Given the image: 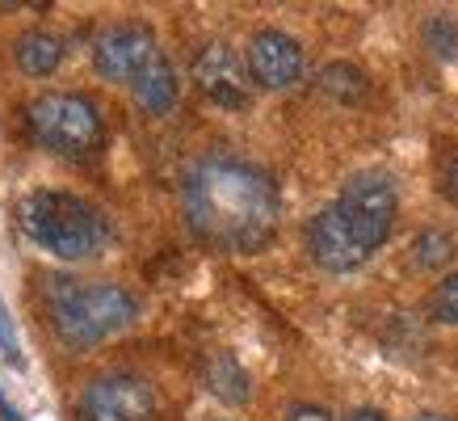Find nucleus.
Returning a JSON list of instances; mask_svg holds the SVG:
<instances>
[{
  "label": "nucleus",
  "instance_id": "22",
  "mask_svg": "<svg viewBox=\"0 0 458 421\" xmlns=\"http://www.w3.org/2000/svg\"><path fill=\"white\" fill-rule=\"evenodd\" d=\"M345 421H387V417H383L378 408H353V413H349Z\"/></svg>",
  "mask_w": 458,
  "mask_h": 421
},
{
  "label": "nucleus",
  "instance_id": "7",
  "mask_svg": "<svg viewBox=\"0 0 458 421\" xmlns=\"http://www.w3.org/2000/svg\"><path fill=\"white\" fill-rule=\"evenodd\" d=\"M194 84L219 110H244L252 101V76L227 42H207L194 56Z\"/></svg>",
  "mask_w": 458,
  "mask_h": 421
},
{
  "label": "nucleus",
  "instance_id": "1",
  "mask_svg": "<svg viewBox=\"0 0 458 421\" xmlns=\"http://www.w3.org/2000/svg\"><path fill=\"white\" fill-rule=\"evenodd\" d=\"M185 224L223 253L265 249L282 219V194L265 168L240 156H202L181 182Z\"/></svg>",
  "mask_w": 458,
  "mask_h": 421
},
{
  "label": "nucleus",
  "instance_id": "17",
  "mask_svg": "<svg viewBox=\"0 0 458 421\" xmlns=\"http://www.w3.org/2000/svg\"><path fill=\"white\" fill-rule=\"evenodd\" d=\"M429 312H433V321L458 324V270H454V274H445V279L433 287Z\"/></svg>",
  "mask_w": 458,
  "mask_h": 421
},
{
  "label": "nucleus",
  "instance_id": "3",
  "mask_svg": "<svg viewBox=\"0 0 458 421\" xmlns=\"http://www.w3.org/2000/svg\"><path fill=\"white\" fill-rule=\"evenodd\" d=\"M17 219H21V232L59 262H89L106 249V236H110L101 210L64 190H30L17 202Z\"/></svg>",
  "mask_w": 458,
  "mask_h": 421
},
{
  "label": "nucleus",
  "instance_id": "15",
  "mask_svg": "<svg viewBox=\"0 0 458 421\" xmlns=\"http://www.w3.org/2000/svg\"><path fill=\"white\" fill-rule=\"evenodd\" d=\"M450 253H454V245H450L445 232H420V236L412 240V266L437 270V266L450 262Z\"/></svg>",
  "mask_w": 458,
  "mask_h": 421
},
{
  "label": "nucleus",
  "instance_id": "21",
  "mask_svg": "<svg viewBox=\"0 0 458 421\" xmlns=\"http://www.w3.org/2000/svg\"><path fill=\"white\" fill-rule=\"evenodd\" d=\"M0 421H21V413H17V405L4 396V388H0Z\"/></svg>",
  "mask_w": 458,
  "mask_h": 421
},
{
  "label": "nucleus",
  "instance_id": "18",
  "mask_svg": "<svg viewBox=\"0 0 458 421\" xmlns=\"http://www.w3.org/2000/svg\"><path fill=\"white\" fill-rule=\"evenodd\" d=\"M0 350H9V358L21 363V346H17V333H13V324H9V316H4V308H0Z\"/></svg>",
  "mask_w": 458,
  "mask_h": 421
},
{
  "label": "nucleus",
  "instance_id": "13",
  "mask_svg": "<svg viewBox=\"0 0 458 421\" xmlns=\"http://www.w3.org/2000/svg\"><path fill=\"white\" fill-rule=\"evenodd\" d=\"M17 68L26 76H51V72L64 64V39L51 34V30H26L13 47Z\"/></svg>",
  "mask_w": 458,
  "mask_h": 421
},
{
  "label": "nucleus",
  "instance_id": "20",
  "mask_svg": "<svg viewBox=\"0 0 458 421\" xmlns=\"http://www.w3.org/2000/svg\"><path fill=\"white\" fill-rule=\"evenodd\" d=\"M286 421H333V413L324 405H294L291 413H286Z\"/></svg>",
  "mask_w": 458,
  "mask_h": 421
},
{
  "label": "nucleus",
  "instance_id": "14",
  "mask_svg": "<svg viewBox=\"0 0 458 421\" xmlns=\"http://www.w3.org/2000/svg\"><path fill=\"white\" fill-rule=\"evenodd\" d=\"M319 89L336 98L341 106H353V101L366 98V72L353 68V64H328L319 72Z\"/></svg>",
  "mask_w": 458,
  "mask_h": 421
},
{
  "label": "nucleus",
  "instance_id": "12",
  "mask_svg": "<svg viewBox=\"0 0 458 421\" xmlns=\"http://www.w3.org/2000/svg\"><path fill=\"white\" fill-rule=\"evenodd\" d=\"M202 383H207L210 396H219L223 405H244L252 396V379L249 371L236 363V354H210L207 363H202Z\"/></svg>",
  "mask_w": 458,
  "mask_h": 421
},
{
  "label": "nucleus",
  "instance_id": "4",
  "mask_svg": "<svg viewBox=\"0 0 458 421\" xmlns=\"http://www.w3.org/2000/svg\"><path fill=\"white\" fill-rule=\"evenodd\" d=\"M30 140L55 156H93L101 148V114L81 93H42L26 106Z\"/></svg>",
  "mask_w": 458,
  "mask_h": 421
},
{
  "label": "nucleus",
  "instance_id": "10",
  "mask_svg": "<svg viewBox=\"0 0 458 421\" xmlns=\"http://www.w3.org/2000/svg\"><path fill=\"white\" fill-rule=\"evenodd\" d=\"M249 76L261 89H294L303 76V47L282 30H257L249 39Z\"/></svg>",
  "mask_w": 458,
  "mask_h": 421
},
{
  "label": "nucleus",
  "instance_id": "8",
  "mask_svg": "<svg viewBox=\"0 0 458 421\" xmlns=\"http://www.w3.org/2000/svg\"><path fill=\"white\" fill-rule=\"evenodd\" d=\"M307 253H311V262H316L319 270H328V274H349V270L366 266V262L375 257V249L341 219V210H336L333 202L311 215V224H307Z\"/></svg>",
  "mask_w": 458,
  "mask_h": 421
},
{
  "label": "nucleus",
  "instance_id": "5",
  "mask_svg": "<svg viewBox=\"0 0 458 421\" xmlns=\"http://www.w3.org/2000/svg\"><path fill=\"white\" fill-rule=\"evenodd\" d=\"M333 207L341 210V219H345L353 232H358L370 249H383L395 232V215H400V194H395V182H391V173H378V168H361L353 173L345 185H341V194L333 198Z\"/></svg>",
  "mask_w": 458,
  "mask_h": 421
},
{
  "label": "nucleus",
  "instance_id": "2",
  "mask_svg": "<svg viewBox=\"0 0 458 421\" xmlns=\"http://www.w3.org/2000/svg\"><path fill=\"white\" fill-rule=\"evenodd\" d=\"M47 312L64 346L84 350L106 337L123 333L140 316V299L114 287V282H76V279H47Z\"/></svg>",
  "mask_w": 458,
  "mask_h": 421
},
{
  "label": "nucleus",
  "instance_id": "23",
  "mask_svg": "<svg viewBox=\"0 0 458 421\" xmlns=\"http://www.w3.org/2000/svg\"><path fill=\"white\" fill-rule=\"evenodd\" d=\"M412 421H445V417H442V413H417Z\"/></svg>",
  "mask_w": 458,
  "mask_h": 421
},
{
  "label": "nucleus",
  "instance_id": "16",
  "mask_svg": "<svg viewBox=\"0 0 458 421\" xmlns=\"http://www.w3.org/2000/svg\"><path fill=\"white\" fill-rule=\"evenodd\" d=\"M420 34H425V42H429V51L437 59H454L458 56V26L450 21V17H442V13L429 17Z\"/></svg>",
  "mask_w": 458,
  "mask_h": 421
},
{
  "label": "nucleus",
  "instance_id": "9",
  "mask_svg": "<svg viewBox=\"0 0 458 421\" xmlns=\"http://www.w3.org/2000/svg\"><path fill=\"white\" fill-rule=\"evenodd\" d=\"M156 56H160V51H156V34L148 26H135V21L101 30L98 39H93V68H98V76H106V81L135 84V76H140Z\"/></svg>",
  "mask_w": 458,
  "mask_h": 421
},
{
  "label": "nucleus",
  "instance_id": "11",
  "mask_svg": "<svg viewBox=\"0 0 458 421\" xmlns=\"http://www.w3.org/2000/svg\"><path fill=\"white\" fill-rule=\"evenodd\" d=\"M131 93H135V101H140V110L148 114H168L173 106H177V72H173V64H168L165 56H156L148 68L135 76V84H131Z\"/></svg>",
  "mask_w": 458,
  "mask_h": 421
},
{
  "label": "nucleus",
  "instance_id": "6",
  "mask_svg": "<svg viewBox=\"0 0 458 421\" xmlns=\"http://www.w3.org/2000/svg\"><path fill=\"white\" fill-rule=\"evenodd\" d=\"M84 421H152L156 392L143 375L114 371V375L93 379L81 396Z\"/></svg>",
  "mask_w": 458,
  "mask_h": 421
},
{
  "label": "nucleus",
  "instance_id": "19",
  "mask_svg": "<svg viewBox=\"0 0 458 421\" xmlns=\"http://www.w3.org/2000/svg\"><path fill=\"white\" fill-rule=\"evenodd\" d=\"M442 190H445V198L454 202V210H458V152L445 160V168H442Z\"/></svg>",
  "mask_w": 458,
  "mask_h": 421
}]
</instances>
